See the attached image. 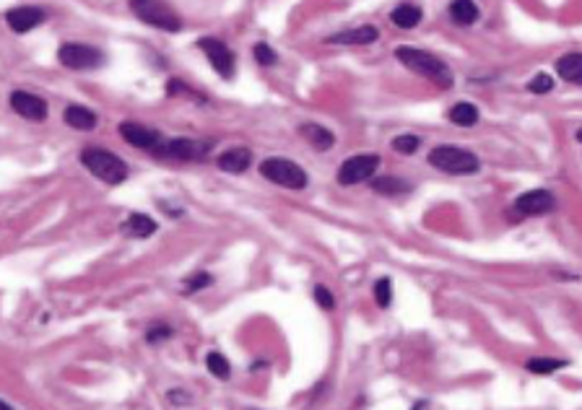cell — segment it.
I'll list each match as a JSON object with an SVG mask.
<instances>
[{
  "mask_svg": "<svg viewBox=\"0 0 582 410\" xmlns=\"http://www.w3.org/2000/svg\"><path fill=\"white\" fill-rule=\"evenodd\" d=\"M395 58H398L408 70H414V73L424 75V78H429V81L440 83L442 89H450V86H452V73H450V68L445 66L440 58H434L432 52H426V49L398 47L395 49Z\"/></svg>",
  "mask_w": 582,
  "mask_h": 410,
  "instance_id": "1",
  "label": "cell"
},
{
  "mask_svg": "<svg viewBox=\"0 0 582 410\" xmlns=\"http://www.w3.org/2000/svg\"><path fill=\"white\" fill-rule=\"evenodd\" d=\"M81 164L104 185H120V182L128 180L125 161L120 156H115L112 151H104V148H86V151H81Z\"/></svg>",
  "mask_w": 582,
  "mask_h": 410,
  "instance_id": "2",
  "label": "cell"
},
{
  "mask_svg": "<svg viewBox=\"0 0 582 410\" xmlns=\"http://www.w3.org/2000/svg\"><path fill=\"white\" fill-rule=\"evenodd\" d=\"M429 164L434 169H440L445 174H455V177H466V174H476L481 169L478 156H473L471 151L457 146H437L429 154Z\"/></svg>",
  "mask_w": 582,
  "mask_h": 410,
  "instance_id": "3",
  "label": "cell"
},
{
  "mask_svg": "<svg viewBox=\"0 0 582 410\" xmlns=\"http://www.w3.org/2000/svg\"><path fill=\"white\" fill-rule=\"evenodd\" d=\"M260 174H263L266 180L281 185V187H289V190L307 187V174H304V169H302L299 164H294L291 159H281V156L266 159V161L260 164Z\"/></svg>",
  "mask_w": 582,
  "mask_h": 410,
  "instance_id": "4",
  "label": "cell"
},
{
  "mask_svg": "<svg viewBox=\"0 0 582 410\" xmlns=\"http://www.w3.org/2000/svg\"><path fill=\"white\" fill-rule=\"evenodd\" d=\"M130 11L141 21L156 26L161 32H180L182 29L180 16L172 8H166L164 3H159V0H130Z\"/></svg>",
  "mask_w": 582,
  "mask_h": 410,
  "instance_id": "5",
  "label": "cell"
},
{
  "mask_svg": "<svg viewBox=\"0 0 582 410\" xmlns=\"http://www.w3.org/2000/svg\"><path fill=\"white\" fill-rule=\"evenodd\" d=\"M58 60L70 70H94L104 63V55L92 44H81V42H68L58 49Z\"/></svg>",
  "mask_w": 582,
  "mask_h": 410,
  "instance_id": "6",
  "label": "cell"
},
{
  "mask_svg": "<svg viewBox=\"0 0 582 410\" xmlns=\"http://www.w3.org/2000/svg\"><path fill=\"white\" fill-rule=\"evenodd\" d=\"M380 166V156L377 154H361V156H351L346 159L338 169V182L351 187V185H359V182L372 180L374 172Z\"/></svg>",
  "mask_w": 582,
  "mask_h": 410,
  "instance_id": "7",
  "label": "cell"
},
{
  "mask_svg": "<svg viewBox=\"0 0 582 410\" xmlns=\"http://www.w3.org/2000/svg\"><path fill=\"white\" fill-rule=\"evenodd\" d=\"M208 151H211V146H208V143H200V140L172 138L166 140V143H161L154 154H159V156L164 159H177V161H198V159L206 156Z\"/></svg>",
  "mask_w": 582,
  "mask_h": 410,
  "instance_id": "8",
  "label": "cell"
},
{
  "mask_svg": "<svg viewBox=\"0 0 582 410\" xmlns=\"http://www.w3.org/2000/svg\"><path fill=\"white\" fill-rule=\"evenodd\" d=\"M198 47L206 52L211 68H213L221 78H232L234 75V52L226 47L224 42L213 39V37H203V39H198Z\"/></svg>",
  "mask_w": 582,
  "mask_h": 410,
  "instance_id": "9",
  "label": "cell"
},
{
  "mask_svg": "<svg viewBox=\"0 0 582 410\" xmlns=\"http://www.w3.org/2000/svg\"><path fill=\"white\" fill-rule=\"evenodd\" d=\"M11 109L18 117L34 120V123H42L47 117V101L37 94H29V91H13L11 94Z\"/></svg>",
  "mask_w": 582,
  "mask_h": 410,
  "instance_id": "10",
  "label": "cell"
},
{
  "mask_svg": "<svg viewBox=\"0 0 582 410\" xmlns=\"http://www.w3.org/2000/svg\"><path fill=\"white\" fill-rule=\"evenodd\" d=\"M512 208H515L520 216H543V213H551V211L557 208V200H554V195H551L549 190H531V192L517 197Z\"/></svg>",
  "mask_w": 582,
  "mask_h": 410,
  "instance_id": "11",
  "label": "cell"
},
{
  "mask_svg": "<svg viewBox=\"0 0 582 410\" xmlns=\"http://www.w3.org/2000/svg\"><path fill=\"white\" fill-rule=\"evenodd\" d=\"M44 18H47V13L42 8H37V6H21V8H11L8 13H6V24H8L11 32L26 34L32 32V29H37L39 24H44Z\"/></svg>",
  "mask_w": 582,
  "mask_h": 410,
  "instance_id": "12",
  "label": "cell"
},
{
  "mask_svg": "<svg viewBox=\"0 0 582 410\" xmlns=\"http://www.w3.org/2000/svg\"><path fill=\"white\" fill-rule=\"evenodd\" d=\"M120 135H123L130 146L146 148V151H156V148L161 146V135H159V130H154V128L141 125V123H123L120 125Z\"/></svg>",
  "mask_w": 582,
  "mask_h": 410,
  "instance_id": "13",
  "label": "cell"
},
{
  "mask_svg": "<svg viewBox=\"0 0 582 410\" xmlns=\"http://www.w3.org/2000/svg\"><path fill=\"white\" fill-rule=\"evenodd\" d=\"M249 164H252V151L244 146L229 148V151H224V154L218 156V169H221V172H229V174L247 172Z\"/></svg>",
  "mask_w": 582,
  "mask_h": 410,
  "instance_id": "14",
  "label": "cell"
},
{
  "mask_svg": "<svg viewBox=\"0 0 582 410\" xmlns=\"http://www.w3.org/2000/svg\"><path fill=\"white\" fill-rule=\"evenodd\" d=\"M377 37H380L377 26H359V29L333 34V37H328V42L330 44H372V42H377Z\"/></svg>",
  "mask_w": 582,
  "mask_h": 410,
  "instance_id": "15",
  "label": "cell"
},
{
  "mask_svg": "<svg viewBox=\"0 0 582 410\" xmlns=\"http://www.w3.org/2000/svg\"><path fill=\"white\" fill-rule=\"evenodd\" d=\"M557 73L569 83L582 86V52H569L557 60Z\"/></svg>",
  "mask_w": 582,
  "mask_h": 410,
  "instance_id": "16",
  "label": "cell"
},
{
  "mask_svg": "<svg viewBox=\"0 0 582 410\" xmlns=\"http://www.w3.org/2000/svg\"><path fill=\"white\" fill-rule=\"evenodd\" d=\"M299 132H302V138L309 140L317 151H328V148L335 143V135H333L328 128H323V125H317V123H304L299 128Z\"/></svg>",
  "mask_w": 582,
  "mask_h": 410,
  "instance_id": "17",
  "label": "cell"
},
{
  "mask_svg": "<svg viewBox=\"0 0 582 410\" xmlns=\"http://www.w3.org/2000/svg\"><path fill=\"white\" fill-rule=\"evenodd\" d=\"M123 231L128 237H135V239L154 237V234H156V221L149 218L146 213H130V218L123 223Z\"/></svg>",
  "mask_w": 582,
  "mask_h": 410,
  "instance_id": "18",
  "label": "cell"
},
{
  "mask_svg": "<svg viewBox=\"0 0 582 410\" xmlns=\"http://www.w3.org/2000/svg\"><path fill=\"white\" fill-rule=\"evenodd\" d=\"M421 8L419 6H414V3H400L398 8L392 11L390 13V21L398 29H414V26H419L421 24Z\"/></svg>",
  "mask_w": 582,
  "mask_h": 410,
  "instance_id": "19",
  "label": "cell"
},
{
  "mask_svg": "<svg viewBox=\"0 0 582 410\" xmlns=\"http://www.w3.org/2000/svg\"><path fill=\"white\" fill-rule=\"evenodd\" d=\"M66 123L73 128V130H94L97 128V115L92 109L81 107V104H70L66 109Z\"/></svg>",
  "mask_w": 582,
  "mask_h": 410,
  "instance_id": "20",
  "label": "cell"
},
{
  "mask_svg": "<svg viewBox=\"0 0 582 410\" xmlns=\"http://www.w3.org/2000/svg\"><path fill=\"white\" fill-rule=\"evenodd\" d=\"M450 16L460 26H471L478 18V6L473 0H452L450 3Z\"/></svg>",
  "mask_w": 582,
  "mask_h": 410,
  "instance_id": "21",
  "label": "cell"
},
{
  "mask_svg": "<svg viewBox=\"0 0 582 410\" xmlns=\"http://www.w3.org/2000/svg\"><path fill=\"white\" fill-rule=\"evenodd\" d=\"M450 123L460 125V128H471V125L478 123V109L471 104V101H457L455 107L450 109Z\"/></svg>",
  "mask_w": 582,
  "mask_h": 410,
  "instance_id": "22",
  "label": "cell"
},
{
  "mask_svg": "<svg viewBox=\"0 0 582 410\" xmlns=\"http://www.w3.org/2000/svg\"><path fill=\"white\" fill-rule=\"evenodd\" d=\"M372 190L383 192V195H403V192L411 190V185L403 180H395V177H377V180H372Z\"/></svg>",
  "mask_w": 582,
  "mask_h": 410,
  "instance_id": "23",
  "label": "cell"
},
{
  "mask_svg": "<svg viewBox=\"0 0 582 410\" xmlns=\"http://www.w3.org/2000/svg\"><path fill=\"white\" fill-rule=\"evenodd\" d=\"M206 366H208V371L213 374L216 379H229L232 377V366H229V361H226L224 356L221 353H216V351H211L206 356Z\"/></svg>",
  "mask_w": 582,
  "mask_h": 410,
  "instance_id": "24",
  "label": "cell"
},
{
  "mask_svg": "<svg viewBox=\"0 0 582 410\" xmlns=\"http://www.w3.org/2000/svg\"><path fill=\"white\" fill-rule=\"evenodd\" d=\"M564 366H566V361H559V359H531V361H528V371L540 374V377L554 374L557 369H564Z\"/></svg>",
  "mask_w": 582,
  "mask_h": 410,
  "instance_id": "25",
  "label": "cell"
},
{
  "mask_svg": "<svg viewBox=\"0 0 582 410\" xmlns=\"http://www.w3.org/2000/svg\"><path fill=\"white\" fill-rule=\"evenodd\" d=\"M374 302L380 304L383 309H388L390 306V299H392V288H390V278H380L377 283H374Z\"/></svg>",
  "mask_w": 582,
  "mask_h": 410,
  "instance_id": "26",
  "label": "cell"
},
{
  "mask_svg": "<svg viewBox=\"0 0 582 410\" xmlns=\"http://www.w3.org/2000/svg\"><path fill=\"white\" fill-rule=\"evenodd\" d=\"M419 146H421V140L416 138V135H398V138L392 140V148H395L398 154H403V156H411V154H416V151H419Z\"/></svg>",
  "mask_w": 582,
  "mask_h": 410,
  "instance_id": "27",
  "label": "cell"
},
{
  "mask_svg": "<svg viewBox=\"0 0 582 410\" xmlns=\"http://www.w3.org/2000/svg\"><path fill=\"white\" fill-rule=\"evenodd\" d=\"M213 283V278L208 275V273H195L187 283H185V291L182 294H195V291H200V288H206V286H211Z\"/></svg>",
  "mask_w": 582,
  "mask_h": 410,
  "instance_id": "28",
  "label": "cell"
},
{
  "mask_svg": "<svg viewBox=\"0 0 582 410\" xmlns=\"http://www.w3.org/2000/svg\"><path fill=\"white\" fill-rule=\"evenodd\" d=\"M551 89H554V81H551V75L546 73L535 75V78L528 83V91H531V94H549Z\"/></svg>",
  "mask_w": 582,
  "mask_h": 410,
  "instance_id": "29",
  "label": "cell"
},
{
  "mask_svg": "<svg viewBox=\"0 0 582 410\" xmlns=\"http://www.w3.org/2000/svg\"><path fill=\"white\" fill-rule=\"evenodd\" d=\"M255 60H258L260 66H275L278 55H275L273 49L268 47L266 42H260V44H255Z\"/></svg>",
  "mask_w": 582,
  "mask_h": 410,
  "instance_id": "30",
  "label": "cell"
},
{
  "mask_svg": "<svg viewBox=\"0 0 582 410\" xmlns=\"http://www.w3.org/2000/svg\"><path fill=\"white\" fill-rule=\"evenodd\" d=\"M315 302L323 306V309H328V312H333L335 309V296H333V291H328L325 286H315Z\"/></svg>",
  "mask_w": 582,
  "mask_h": 410,
  "instance_id": "31",
  "label": "cell"
},
{
  "mask_svg": "<svg viewBox=\"0 0 582 410\" xmlns=\"http://www.w3.org/2000/svg\"><path fill=\"white\" fill-rule=\"evenodd\" d=\"M172 337V328L169 325H151L146 330V340L149 343H159V340H169Z\"/></svg>",
  "mask_w": 582,
  "mask_h": 410,
  "instance_id": "32",
  "label": "cell"
},
{
  "mask_svg": "<svg viewBox=\"0 0 582 410\" xmlns=\"http://www.w3.org/2000/svg\"><path fill=\"white\" fill-rule=\"evenodd\" d=\"M6 408H8V402H3V400H0V410H6Z\"/></svg>",
  "mask_w": 582,
  "mask_h": 410,
  "instance_id": "33",
  "label": "cell"
},
{
  "mask_svg": "<svg viewBox=\"0 0 582 410\" xmlns=\"http://www.w3.org/2000/svg\"><path fill=\"white\" fill-rule=\"evenodd\" d=\"M577 140H580V143H582V130H577Z\"/></svg>",
  "mask_w": 582,
  "mask_h": 410,
  "instance_id": "34",
  "label": "cell"
}]
</instances>
